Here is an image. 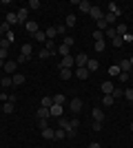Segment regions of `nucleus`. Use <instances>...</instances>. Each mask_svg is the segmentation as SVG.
Wrapping results in <instances>:
<instances>
[{"label": "nucleus", "instance_id": "30", "mask_svg": "<svg viewBox=\"0 0 133 148\" xmlns=\"http://www.w3.org/2000/svg\"><path fill=\"white\" fill-rule=\"evenodd\" d=\"M111 42H113V47H115V49H120L122 44H124V38H122V36H115L113 40H111Z\"/></svg>", "mask_w": 133, "mask_h": 148}, {"label": "nucleus", "instance_id": "35", "mask_svg": "<svg viewBox=\"0 0 133 148\" xmlns=\"http://www.w3.org/2000/svg\"><path fill=\"white\" fill-rule=\"evenodd\" d=\"M109 75H113V77H118V75H120V66H118V64H113V66L109 69Z\"/></svg>", "mask_w": 133, "mask_h": 148}, {"label": "nucleus", "instance_id": "37", "mask_svg": "<svg viewBox=\"0 0 133 148\" xmlns=\"http://www.w3.org/2000/svg\"><path fill=\"white\" fill-rule=\"evenodd\" d=\"M2 113H13V102H5V106H2Z\"/></svg>", "mask_w": 133, "mask_h": 148}, {"label": "nucleus", "instance_id": "19", "mask_svg": "<svg viewBox=\"0 0 133 148\" xmlns=\"http://www.w3.org/2000/svg\"><path fill=\"white\" fill-rule=\"evenodd\" d=\"M40 106H44V108H51V106H53V97H51V95H44L42 102H40Z\"/></svg>", "mask_w": 133, "mask_h": 148}, {"label": "nucleus", "instance_id": "28", "mask_svg": "<svg viewBox=\"0 0 133 148\" xmlns=\"http://www.w3.org/2000/svg\"><path fill=\"white\" fill-rule=\"evenodd\" d=\"M33 40H36V42H47V36H44V31H38V33H33Z\"/></svg>", "mask_w": 133, "mask_h": 148}, {"label": "nucleus", "instance_id": "38", "mask_svg": "<svg viewBox=\"0 0 133 148\" xmlns=\"http://www.w3.org/2000/svg\"><path fill=\"white\" fill-rule=\"evenodd\" d=\"M27 9H40V0H29V7Z\"/></svg>", "mask_w": 133, "mask_h": 148}, {"label": "nucleus", "instance_id": "26", "mask_svg": "<svg viewBox=\"0 0 133 148\" xmlns=\"http://www.w3.org/2000/svg\"><path fill=\"white\" fill-rule=\"evenodd\" d=\"M113 102H115L113 95H102V104L104 106H113Z\"/></svg>", "mask_w": 133, "mask_h": 148}, {"label": "nucleus", "instance_id": "45", "mask_svg": "<svg viewBox=\"0 0 133 148\" xmlns=\"http://www.w3.org/2000/svg\"><path fill=\"white\" fill-rule=\"evenodd\" d=\"M69 124H71V128L76 130V128H78V126H80V119H78V117H73V119H71V122H69Z\"/></svg>", "mask_w": 133, "mask_h": 148}, {"label": "nucleus", "instance_id": "14", "mask_svg": "<svg viewBox=\"0 0 133 148\" xmlns=\"http://www.w3.org/2000/svg\"><path fill=\"white\" fill-rule=\"evenodd\" d=\"M73 75H76V77H80V80H87L89 75V69H76V71H73Z\"/></svg>", "mask_w": 133, "mask_h": 148}, {"label": "nucleus", "instance_id": "33", "mask_svg": "<svg viewBox=\"0 0 133 148\" xmlns=\"http://www.w3.org/2000/svg\"><path fill=\"white\" fill-rule=\"evenodd\" d=\"M93 49L98 51V53H102V51L107 49V42H104V40H102V42H95V44H93Z\"/></svg>", "mask_w": 133, "mask_h": 148}, {"label": "nucleus", "instance_id": "12", "mask_svg": "<svg viewBox=\"0 0 133 148\" xmlns=\"http://www.w3.org/2000/svg\"><path fill=\"white\" fill-rule=\"evenodd\" d=\"M91 115H93V122H104V113H102V108H93L91 111Z\"/></svg>", "mask_w": 133, "mask_h": 148}, {"label": "nucleus", "instance_id": "1", "mask_svg": "<svg viewBox=\"0 0 133 148\" xmlns=\"http://www.w3.org/2000/svg\"><path fill=\"white\" fill-rule=\"evenodd\" d=\"M87 62H89V56L84 53V51L78 53L76 56V69H87Z\"/></svg>", "mask_w": 133, "mask_h": 148}, {"label": "nucleus", "instance_id": "44", "mask_svg": "<svg viewBox=\"0 0 133 148\" xmlns=\"http://www.w3.org/2000/svg\"><path fill=\"white\" fill-rule=\"evenodd\" d=\"M58 124H60V128H67V126H69V122L64 117H58Z\"/></svg>", "mask_w": 133, "mask_h": 148}, {"label": "nucleus", "instance_id": "20", "mask_svg": "<svg viewBox=\"0 0 133 148\" xmlns=\"http://www.w3.org/2000/svg\"><path fill=\"white\" fill-rule=\"evenodd\" d=\"M5 22L7 25H18V13H7Z\"/></svg>", "mask_w": 133, "mask_h": 148}, {"label": "nucleus", "instance_id": "27", "mask_svg": "<svg viewBox=\"0 0 133 148\" xmlns=\"http://www.w3.org/2000/svg\"><path fill=\"white\" fill-rule=\"evenodd\" d=\"M76 16H73V13H69V16H67V29H71V27H76Z\"/></svg>", "mask_w": 133, "mask_h": 148}, {"label": "nucleus", "instance_id": "41", "mask_svg": "<svg viewBox=\"0 0 133 148\" xmlns=\"http://www.w3.org/2000/svg\"><path fill=\"white\" fill-rule=\"evenodd\" d=\"M64 137H67L64 128H58V130H56V139H64Z\"/></svg>", "mask_w": 133, "mask_h": 148}, {"label": "nucleus", "instance_id": "48", "mask_svg": "<svg viewBox=\"0 0 133 148\" xmlns=\"http://www.w3.org/2000/svg\"><path fill=\"white\" fill-rule=\"evenodd\" d=\"M129 80H131V75H129V73H120V82H129Z\"/></svg>", "mask_w": 133, "mask_h": 148}, {"label": "nucleus", "instance_id": "11", "mask_svg": "<svg viewBox=\"0 0 133 148\" xmlns=\"http://www.w3.org/2000/svg\"><path fill=\"white\" fill-rule=\"evenodd\" d=\"M51 113H49V108H44V106H40L38 111H36V119H47Z\"/></svg>", "mask_w": 133, "mask_h": 148}, {"label": "nucleus", "instance_id": "60", "mask_svg": "<svg viewBox=\"0 0 133 148\" xmlns=\"http://www.w3.org/2000/svg\"><path fill=\"white\" fill-rule=\"evenodd\" d=\"M131 104H133V102H131Z\"/></svg>", "mask_w": 133, "mask_h": 148}, {"label": "nucleus", "instance_id": "2", "mask_svg": "<svg viewBox=\"0 0 133 148\" xmlns=\"http://www.w3.org/2000/svg\"><path fill=\"white\" fill-rule=\"evenodd\" d=\"M73 66H76V58L73 56H64L60 60V69H73Z\"/></svg>", "mask_w": 133, "mask_h": 148}, {"label": "nucleus", "instance_id": "55", "mask_svg": "<svg viewBox=\"0 0 133 148\" xmlns=\"http://www.w3.org/2000/svg\"><path fill=\"white\" fill-rule=\"evenodd\" d=\"M129 62H131V66H133V56H131V58H129Z\"/></svg>", "mask_w": 133, "mask_h": 148}, {"label": "nucleus", "instance_id": "25", "mask_svg": "<svg viewBox=\"0 0 133 148\" xmlns=\"http://www.w3.org/2000/svg\"><path fill=\"white\" fill-rule=\"evenodd\" d=\"M115 31H118V36H127V33H129V27L127 25H115Z\"/></svg>", "mask_w": 133, "mask_h": 148}, {"label": "nucleus", "instance_id": "58", "mask_svg": "<svg viewBox=\"0 0 133 148\" xmlns=\"http://www.w3.org/2000/svg\"><path fill=\"white\" fill-rule=\"evenodd\" d=\"M0 97H2V93H0Z\"/></svg>", "mask_w": 133, "mask_h": 148}, {"label": "nucleus", "instance_id": "56", "mask_svg": "<svg viewBox=\"0 0 133 148\" xmlns=\"http://www.w3.org/2000/svg\"><path fill=\"white\" fill-rule=\"evenodd\" d=\"M129 33H131V36H133V27H131V29H129Z\"/></svg>", "mask_w": 133, "mask_h": 148}, {"label": "nucleus", "instance_id": "17", "mask_svg": "<svg viewBox=\"0 0 133 148\" xmlns=\"http://www.w3.org/2000/svg\"><path fill=\"white\" fill-rule=\"evenodd\" d=\"M49 113L53 115V117H62V106H58V104H53L49 108Z\"/></svg>", "mask_w": 133, "mask_h": 148}, {"label": "nucleus", "instance_id": "29", "mask_svg": "<svg viewBox=\"0 0 133 148\" xmlns=\"http://www.w3.org/2000/svg\"><path fill=\"white\" fill-rule=\"evenodd\" d=\"M104 36H107V38H109V40H113V38H115V36H118V31H115V27H109V29H107V31H104Z\"/></svg>", "mask_w": 133, "mask_h": 148}, {"label": "nucleus", "instance_id": "5", "mask_svg": "<svg viewBox=\"0 0 133 148\" xmlns=\"http://www.w3.org/2000/svg\"><path fill=\"white\" fill-rule=\"evenodd\" d=\"M102 18H104V22H107L109 27H115V25H118V20H120V16H115V13H109V11H107Z\"/></svg>", "mask_w": 133, "mask_h": 148}, {"label": "nucleus", "instance_id": "4", "mask_svg": "<svg viewBox=\"0 0 133 148\" xmlns=\"http://www.w3.org/2000/svg\"><path fill=\"white\" fill-rule=\"evenodd\" d=\"M16 69H18V62H16V60H7L5 66H2V71L9 73V75H13V73H16Z\"/></svg>", "mask_w": 133, "mask_h": 148}, {"label": "nucleus", "instance_id": "47", "mask_svg": "<svg viewBox=\"0 0 133 148\" xmlns=\"http://www.w3.org/2000/svg\"><path fill=\"white\" fill-rule=\"evenodd\" d=\"M64 44H69V47H73V44H76V40H73L71 36H67V38H64Z\"/></svg>", "mask_w": 133, "mask_h": 148}, {"label": "nucleus", "instance_id": "52", "mask_svg": "<svg viewBox=\"0 0 133 148\" xmlns=\"http://www.w3.org/2000/svg\"><path fill=\"white\" fill-rule=\"evenodd\" d=\"M27 60H29V58H25V56H18V58H16V62H18V64H22V62H27Z\"/></svg>", "mask_w": 133, "mask_h": 148}, {"label": "nucleus", "instance_id": "43", "mask_svg": "<svg viewBox=\"0 0 133 148\" xmlns=\"http://www.w3.org/2000/svg\"><path fill=\"white\" fill-rule=\"evenodd\" d=\"M124 97H127L129 102H133V88H127V91H124Z\"/></svg>", "mask_w": 133, "mask_h": 148}, {"label": "nucleus", "instance_id": "16", "mask_svg": "<svg viewBox=\"0 0 133 148\" xmlns=\"http://www.w3.org/2000/svg\"><path fill=\"white\" fill-rule=\"evenodd\" d=\"M11 82L16 84V86H20V84H25V75H22V73H13V75H11Z\"/></svg>", "mask_w": 133, "mask_h": 148}, {"label": "nucleus", "instance_id": "22", "mask_svg": "<svg viewBox=\"0 0 133 148\" xmlns=\"http://www.w3.org/2000/svg\"><path fill=\"white\" fill-rule=\"evenodd\" d=\"M98 66H100V64H98V60H91V58H89V62H87V69H89V73L98 71Z\"/></svg>", "mask_w": 133, "mask_h": 148}, {"label": "nucleus", "instance_id": "50", "mask_svg": "<svg viewBox=\"0 0 133 148\" xmlns=\"http://www.w3.org/2000/svg\"><path fill=\"white\" fill-rule=\"evenodd\" d=\"M91 128L98 133V130H102V124H100V122H93V126H91Z\"/></svg>", "mask_w": 133, "mask_h": 148}, {"label": "nucleus", "instance_id": "32", "mask_svg": "<svg viewBox=\"0 0 133 148\" xmlns=\"http://www.w3.org/2000/svg\"><path fill=\"white\" fill-rule=\"evenodd\" d=\"M53 104H58V106H62V104H64V95H62V93L53 95Z\"/></svg>", "mask_w": 133, "mask_h": 148}, {"label": "nucleus", "instance_id": "6", "mask_svg": "<svg viewBox=\"0 0 133 148\" xmlns=\"http://www.w3.org/2000/svg\"><path fill=\"white\" fill-rule=\"evenodd\" d=\"M18 22H22V25H27V22H29V9H27V7L18 9Z\"/></svg>", "mask_w": 133, "mask_h": 148}, {"label": "nucleus", "instance_id": "9", "mask_svg": "<svg viewBox=\"0 0 133 148\" xmlns=\"http://www.w3.org/2000/svg\"><path fill=\"white\" fill-rule=\"evenodd\" d=\"M33 53V44L31 42H27V44H22V49H20V56H25V58H29Z\"/></svg>", "mask_w": 133, "mask_h": 148}, {"label": "nucleus", "instance_id": "8", "mask_svg": "<svg viewBox=\"0 0 133 148\" xmlns=\"http://www.w3.org/2000/svg\"><path fill=\"white\" fill-rule=\"evenodd\" d=\"M113 88H115L113 82H109V80L102 82V95H111V93H113Z\"/></svg>", "mask_w": 133, "mask_h": 148}, {"label": "nucleus", "instance_id": "36", "mask_svg": "<svg viewBox=\"0 0 133 148\" xmlns=\"http://www.w3.org/2000/svg\"><path fill=\"white\" fill-rule=\"evenodd\" d=\"M36 124H38V128H40V130L49 128V122H47V119H36Z\"/></svg>", "mask_w": 133, "mask_h": 148}, {"label": "nucleus", "instance_id": "59", "mask_svg": "<svg viewBox=\"0 0 133 148\" xmlns=\"http://www.w3.org/2000/svg\"><path fill=\"white\" fill-rule=\"evenodd\" d=\"M0 49H2V47H0Z\"/></svg>", "mask_w": 133, "mask_h": 148}, {"label": "nucleus", "instance_id": "21", "mask_svg": "<svg viewBox=\"0 0 133 148\" xmlns=\"http://www.w3.org/2000/svg\"><path fill=\"white\" fill-rule=\"evenodd\" d=\"M60 77H62V80L73 77V69H60Z\"/></svg>", "mask_w": 133, "mask_h": 148}, {"label": "nucleus", "instance_id": "46", "mask_svg": "<svg viewBox=\"0 0 133 148\" xmlns=\"http://www.w3.org/2000/svg\"><path fill=\"white\" fill-rule=\"evenodd\" d=\"M9 44H11V42H9L7 38H2V40H0V47H2V49H9Z\"/></svg>", "mask_w": 133, "mask_h": 148}, {"label": "nucleus", "instance_id": "23", "mask_svg": "<svg viewBox=\"0 0 133 148\" xmlns=\"http://www.w3.org/2000/svg\"><path fill=\"white\" fill-rule=\"evenodd\" d=\"M44 36H47V40H53V38L58 36V29H56V27H49V29L44 31Z\"/></svg>", "mask_w": 133, "mask_h": 148}, {"label": "nucleus", "instance_id": "7", "mask_svg": "<svg viewBox=\"0 0 133 148\" xmlns=\"http://www.w3.org/2000/svg\"><path fill=\"white\" fill-rule=\"evenodd\" d=\"M89 16H91V18H93L95 22H98V20H102V16H104V13H102V9H100V7H91Z\"/></svg>", "mask_w": 133, "mask_h": 148}, {"label": "nucleus", "instance_id": "42", "mask_svg": "<svg viewBox=\"0 0 133 148\" xmlns=\"http://www.w3.org/2000/svg\"><path fill=\"white\" fill-rule=\"evenodd\" d=\"M64 133H67V137H76V130L71 128V124L67 126V128H64Z\"/></svg>", "mask_w": 133, "mask_h": 148}, {"label": "nucleus", "instance_id": "39", "mask_svg": "<svg viewBox=\"0 0 133 148\" xmlns=\"http://www.w3.org/2000/svg\"><path fill=\"white\" fill-rule=\"evenodd\" d=\"M93 40H95V42H102V40H104V33H102V31H95V33H93Z\"/></svg>", "mask_w": 133, "mask_h": 148}, {"label": "nucleus", "instance_id": "34", "mask_svg": "<svg viewBox=\"0 0 133 148\" xmlns=\"http://www.w3.org/2000/svg\"><path fill=\"white\" fill-rule=\"evenodd\" d=\"M111 95H113V99H118V97H124V91H122L120 86H115V88H113V93H111Z\"/></svg>", "mask_w": 133, "mask_h": 148}, {"label": "nucleus", "instance_id": "54", "mask_svg": "<svg viewBox=\"0 0 133 148\" xmlns=\"http://www.w3.org/2000/svg\"><path fill=\"white\" fill-rule=\"evenodd\" d=\"M2 38H5V31H2V27H0V40H2Z\"/></svg>", "mask_w": 133, "mask_h": 148}, {"label": "nucleus", "instance_id": "15", "mask_svg": "<svg viewBox=\"0 0 133 148\" xmlns=\"http://www.w3.org/2000/svg\"><path fill=\"white\" fill-rule=\"evenodd\" d=\"M91 7H93V5H91L89 0H80V5H78V9H80L82 13H89V11H91Z\"/></svg>", "mask_w": 133, "mask_h": 148}, {"label": "nucleus", "instance_id": "57", "mask_svg": "<svg viewBox=\"0 0 133 148\" xmlns=\"http://www.w3.org/2000/svg\"><path fill=\"white\" fill-rule=\"evenodd\" d=\"M129 75H131V77H133V69H131V73H129Z\"/></svg>", "mask_w": 133, "mask_h": 148}, {"label": "nucleus", "instance_id": "51", "mask_svg": "<svg viewBox=\"0 0 133 148\" xmlns=\"http://www.w3.org/2000/svg\"><path fill=\"white\" fill-rule=\"evenodd\" d=\"M58 29V36H60V33H64V31H67V25H60V27H56Z\"/></svg>", "mask_w": 133, "mask_h": 148}, {"label": "nucleus", "instance_id": "10", "mask_svg": "<svg viewBox=\"0 0 133 148\" xmlns=\"http://www.w3.org/2000/svg\"><path fill=\"white\" fill-rule=\"evenodd\" d=\"M47 51H49V56H58V44L53 42V40H47Z\"/></svg>", "mask_w": 133, "mask_h": 148}, {"label": "nucleus", "instance_id": "18", "mask_svg": "<svg viewBox=\"0 0 133 148\" xmlns=\"http://www.w3.org/2000/svg\"><path fill=\"white\" fill-rule=\"evenodd\" d=\"M69 51H71V47H69V44H64V42L60 44V47H58V53H60L62 58H64V56H71Z\"/></svg>", "mask_w": 133, "mask_h": 148}, {"label": "nucleus", "instance_id": "53", "mask_svg": "<svg viewBox=\"0 0 133 148\" xmlns=\"http://www.w3.org/2000/svg\"><path fill=\"white\" fill-rule=\"evenodd\" d=\"M89 148H102V146H100L98 142H91V144H89Z\"/></svg>", "mask_w": 133, "mask_h": 148}, {"label": "nucleus", "instance_id": "13", "mask_svg": "<svg viewBox=\"0 0 133 148\" xmlns=\"http://www.w3.org/2000/svg\"><path fill=\"white\" fill-rule=\"evenodd\" d=\"M25 29L27 31H29V33H38V22H36V20H29V22H27V25H25Z\"/></svg>", "mask_w": 133, "mask_h": 148}, {"label": "nucleus", "instance_id": "31", "mask_svg": "<svg viewBox=\"0 0 133 148\" xmlns=\"http://www.w3.org/2000/svg\"><path fill=\"white\" fill-rule=\"evenodd\" d=\"M11 84H13L11 77H0V86H2V88H9Z\"/></svg>", "mask_w": 133, "mask_h": 148}, {"label": "nucleus", "instance_id": "49", "mask_svg": "<svg viewBox=\"0 0 133 148\" xmlns=\"http://www.w3.org/2000/svg\"><path fill=\"white\" fill-rule=\"evenodd\" d=\"M40 58H42V60H47V58H51V56H49V51H47V49H42V51H40Z\"/></svg>", "mask_w": 133, "mask_h": 148}, {"label": "nucleus", "instance_id": "3", "mask_svg": "<svg viewBox=\"0 0 133 148\" xmlns=\"http://www.w3.org/2000/svg\"><path fill=\"white\" fill-rule=\"evenodd\" d=\"M69 111L71 113H80V111H82V99H80V97H73L69 102Z\"/></svg>", "mask_w": 133, "mask_h": 148}, {"label": "nucleus", "instance_id": "24", "mask_svg": "<svg viewBox=\"0 0 133 148\" xmlns=\"http://www.w3.org/2000/svg\"><path fill=\"white\" fill-rule=\"evenodd\" d=\"M42 137H44V139H56V130L44 128V130H42Z\"/></svg>", "mask_w": 133, "mask_h": 148}, {"label": "nucleus", "instance_id": "40", "mask_svg": "<svg viewBox=\"0 0 133 148\" xmlns=\"http://www.w3.org/2000/svg\"><path fill=\"white\" fill-rule=\"evenodd\" d=\"M0 60H9V49H0Z\"/></svg>", "mask_w": 133, "mask_h": 148}]
</instances>
